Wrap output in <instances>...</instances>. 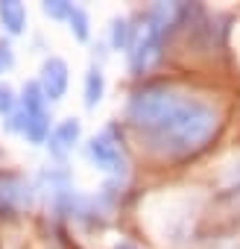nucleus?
Segmentation results:
<instances>
[{"label": "nucleus", "mask_w": 240, "mask_h": 249, "mask_svg": "<svg viewBox=\"0 0 240 249\" xmlns=\"http://www.w3.org/2000/svg\"><path fill=\"white\" fill-rule=\"evenodd\" d=\"M129 126L167 159H190L202 153L220 132V111L199 97L170 85H144L126 103Z\"/></svg>", "instance_id": "obj_1"}, {"label": "nucleus", "mask_w": 240, "mask_h": 249, "mask_svg": "<svg viewBox=\"0 0 240 249\" xmlns=\"http://www.w3.org/2000/svg\"><path fill=\"white\" fill-rule=\"evenodd\" d=\"M179 15V6L173 3H158L153 6L141 27H135L132 33V44H129V68L135 73H147L158 59H161V47H164V36H167V27L176 21Z\"/></svg>", "instance_id": "obj_2"}, {"label": "nucleus", "mask_w": 240, "mask_h": 249, "mask_svg": "<svg viewBox=\"0 0 240 249\" xmlns=\"http://www.w3.org/2000/svg\"><path fill=\"white\" fill-rule=\"evenodd\" d=\"M18 108L27 114V129H24V138L30 144H47L50 138V100L44 97L38 79L27 82L24 85V94H21V103Z\"/></svg>", "instance_id": "obj_3"}, {"label": "nucleus", "mask_w": 240, "mask_h": 249, "mask_svg": "<svg viewBox=\"0 0 240 249\" xmlns=\"http://www.w3.org/2000/svg\"><path fill=\"white\" fill-rule=\"evenodd\" d=\"M88 159L94 167H100L103 173H111V176H126L129 170V159H126V150L120 144V138L114 135V129H103L100 135H94L85 147Z\"/></svg>", "instance_id": "obj_4"}, {"label": "nucleus", "mask_w": 240, "mask_h": 249, "mask_svg": "<svg viewBox=\"0 0 240 249\" xmlns=\"http://www.w3.org/2000/svg\"><path fill=\"white\" fill-rule=\"evenodd\" d=\"M68 82H70L68 62H65L62 56H50V59H44L41 73H38V85H41V91H44V97H47L50 103H56V100L65 97Z\"/></svg>", "instance_id": "obj_5"}, {"label": "nucleus", "mask_w": 240, "mask_h": 249, "mask_svg": "<svg viewBox=\"0 0 240 249\" xmlns=\"http://www.w3.org/2000/svg\"><path fill=\"white\" fill-rule=\"evenodd\" d=\"M79 135H82V123H79L76 117H65L62 123H56V126L50 129V138H47V150H50V156L65 159V156L76 147Z\"/></svg>", "instance_id": "obj_6"}, {"label": "nucleus", "mask_w": 240, "mask_h": 249, "mask_svg": "<svg viewBox=\"0 0 240 249\" xmlns=\"http://www.w3.org/2000/svg\"><path fill=\"white\" fill-rule=\"evenodd\" d=\"M33 194L30 185H24L15 176H0V214L3 211H18L24 205H30Z\"/></svg>", "instance_id": "obj_7"}, {"label": "nucleus", "mask_w": 240, "mask_h": 249, "mask_svg": "<svg viewBox=\"0 0 240 249\" xmlns=\"http://www.w3.org/2000/svg\"><path fill=\"white\" fill-rule=\"evenodd\" d=\"M0 24L9 36H21L27 27V9L18 3V0H3L0 3Z\"/></svg>", "instance_id": "obj_8"}, {"label": "nucleus", "mask_w": 240, "mask_h": 249, "mask_svg": "<svg viewBox=\"0 0 240 249\" xmlns=\"http://www.w3.org/2000/svg\"><path fill=\"white\" fill-rule=\"evenodd\" d=\"M103 94H105V76H103V71L97 65H91L88 73H85V106L97 108V103L103 100Z\"/></svg>", "instance_id": "obj_9"}, {"label": "nucleus", "mask_w": 240, "mask_h": 249, "mask_svg": "<svg viewBox=\"0 0 240 249\" xmlns=\"http://www.w3.org/2000/svg\"><path fill=\"white\" fill-rule=\"evenodd\" d=\"M135 27H129V18H114L111 24V47L114 50H129Z\"/></svg>", "instance_id": "obj_10"}, {"label": "nucleus", "mask_w": 240, "mask_h": 249, "mask_svg": "<svg viewBox=\"0 0 240 249\" xmlns=\"http://www.w3.org/2000/svg\"><path fill=\"white\" fill-rule=\"evenodd\" d=\"M68 24H70V33H73V38H79V41H88V36H91V24H88V12H85L82 6H73V9H70V15H68Z\"/></svg>", "instance_id": "obj_11"}, {"label": "nucleus", "mask_w": 240, "mask_h": 249, "mask_svg": "<svg viewBox=\"0 0 240 249\" xmlns=\"http://www.w3.org/2000/svg\"><path fill=\"white\" fill-rule=\"evenodd\" d=\"M15 108H18V97H15V88H12L9 82H0V117H9Z\"/></svg>", "instance_id": "obj_12"}, {"label": "nucleus", "mask_w": 240, "mask_h": 249, "mask_svg": "<svg viewBox=\"0 0 240 249\" xmlns=\"http://www.w3.org/2000/svg\"><path fill=\"white\" fill-rule=\"evenodd\" d=\"M41 9H44V15H50V18H56V21H68L73 3H65V0H47Z\"/></svg>", "instance_id": "obj_13"}, {"label": "nucleus", "mask_w": 240, "mask_h": 249, "mask_svg": "<svg viewBox=\"0 0 240 249\" xmlns=\"http://www.w3.org/2000/svg\"><path fill=\"white\" fill-rule=\"evenodd\" d=\"M12 65H15V50H12V44H9V41L0 38V76H3Z\"/></svg>", "instance_id": "obj_14"}, {"label": "nucleus", "mask_w": 240, "mask_h": 249, "mask_svg": "<svg viewBox=\"0 0 240 249\" xmlns=\"http://www.w3.org/2000/svg\"><path fill=\"white\" fill-rule=\"evenodd\" d=\"M111 249H141V246H135V243H129V240H117Z\"/></svg>", "instance_id": "obj_15"}]
</instances>
